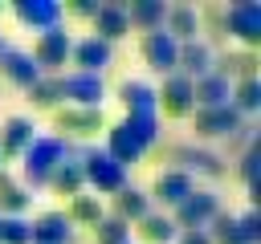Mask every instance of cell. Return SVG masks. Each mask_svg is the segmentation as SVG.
Returning <instances> with one entry per match:
<instances>
[{"label": "cell", "instance_id": "6da1fadb", "mask_svg": "<svg viewBox=\"0 0 261 244\" xmlns=\"http://www.w3.org/2000/svg\"><path fill=\"white\" fill-rule=\"evenodd\" d=\"M65 159V142L61 138H49V134H37L33 142H29V150L20 155V163H24V187L33 191V187H45L49 183V175H53V167Z\"/></svg>", "mask_w": 261, "mask_h": 244}, {"label": "cell", "instance_id": "7a4b0ae2", "mask_svg": "<svg viewBox=\"0 0 261 244\" xmlns=\"http://www.w3.org/2000/svg\"><path fill=\"white\" fill-rule=\"evenodd\" d=\"M82 179H86V187L98 191V199H102V195H118V191L126 187V167H118L106 150L86 146V150H82Z\"/></svg>", "mask_w": 261, "mask_h": 244}, {"label": "cell", "instance_id": "3957f363", "mask_svg": "<svg viewBox=\"0 0 261 244\" xmlns=\"http://www.w3.org/2000/svg\"><path fill=\"white\" fill-rule=\"evenodd\" d=\"M216 211H220V195L208 191V187H196L188 199H179V203L171 207V224H175L179 232H204V228L216 220Z\"/></svg>", "mask_w": 261, "mask_h": 244}, {"label": "cell", "instance_id": "277c9868", "mask_svg": "<svg viewBox=\"0 0 261 244\" xmlns=\"http://www.w3.org/2000/svg\"><path fill=\"white\" fill-rule=\"evenodd\" d=\"M220 20H224V37H237L241 49L261 45V4L257 0H237V4L220 8Z\"/></svg>", "mask_w": 261, "mask_h": 244}, {"label": "cell", "instance_id": "5b68a950", "mask_svg": "<svg viewBox=\"0 0 261 244\" xmlns=\"http://www.w3.org/2000/svg\"><path fill=\"white\" fill-rule=\"evenodd\" d=\"M69 49H73V37L57 24V28H45V33H37V41H33V61H37V69L41 73H57L65 61H69Z\"/></svg>", "mask_w": 261, "mask_h": 244}, {"label": "cell", "instance_id": "8992f818", "mask_svg": "<svg viewBox=\"0 0 261 244\" xmlns=\"http://www.w3.org/2000/svg\"><path fill=\"white\" fill-rule=\"evenodd\" d=\"M61 98L69 106H82V110H102L106 102V81L98 73H61Z\"/></svg>", "mask_w": 261, "mask_h": 244}, {"label": "cell", "instance_id": "52a82bcc", "mask_svg": "<svg viewBox=\"0 0 261 244\" xmlns=\"http://www.w3.org/2000/svg\"><path fill=\"white\" fill-rule=\"evenodd\" d=\"M167 114V118H192L196 110V98H192V81L184 73H167L163 85L155 89V114Z\"/></svg>", "mask_w": 261, "mask_h": 244}, {"label": "cell", "instance_id": "ba28073f", "mask_svg": "<svg viewBox=\"0 0 261 244\" xmlns=\"http://www.w3.org/2000/svg\"><path fill=\"white\" fill-rule=\"evenodd\" d=\"M53 126L69 138H94L98 130H106V118L102 110H82V106H57L53 110Z\"/></svg>", "mask_w": 261, "mask_h": 244}, {"label": "cell", "instance_id": "9c48e42d", "mask_svg": "<svg viewBox=\"0 0 261 244\" xmlns=\"http://www.w3.org/2000/svg\"><path fill=\"white\" fill-rule=\"evenodd\" d=\"M245 126V118L232 106H216V110H192V130L200 138H232Z\"/></svg>", "mask_w": 261, "mask_h": 244}, {"label": "cell", "instance_id": "30bf717a", "mask_svg": "<svg viewBox=\"0 0 261 244\" xmlns=\"http://www.w3.org/2000/svg\"><path fill=\"white\" fill-rule=\"evenodd\" d=\"M90 24H94L90 37H98V41H106V45L122 41V37L130 33V24H126V0H106V4H98V12L90 16Z\"/></svg>", "mask_w": 261, "mask_h": 244}, {"label": "cell", "instance_id": "8fae6325", "mask_svg": "<svg viewBox=\"0 0 261 244\" xmlns=\"http://www.w3.org/2000/svg\"><path fill=\"white\" fill-rule=\"evenodd\" d=\"M139 53H143V61L155 69V73H175V57H179V41H171L163 28H155V33H143V45H139Z\"/></svg>", "mask_w": 261, "mask_h": 244}, {"label": "cell", "instance_id": "7c38bea8", "mask_svg": "<svg viewBox=\"0 0 261 244\" xmlns=\"http://www.w3.org/2000/svg\"><path fill=\"white\" fill-rule=\"evenodd\" d=\"M33 138H37L33 118L12 114V118L0 126V167H4V163H12V159H20V155L29 150V142H33Z\"/></svg>", "mask_w": 261, "mask_h": 244}, {"label": "cell", "instance_id": "4fadbf2b", "mask_svg": "<svg viewBox=\"0 0 261 244\" xmlns=\"http://www.w3.org/2000/svg\"><path fill=\"white\" fill-rule=\"evenodd\" d=\"M257 65H261L257 49H224V53L212 61V73L224 77V81L232 85V81H249V77H257Z\"/></svg>", "mask_w": 261, "mask_h": 244}, {"label": "cell", "instance_id": "5bb4252c", "mask_svg": "<svg viewBox=\"0 0 261 244\" xmlns=\"http://www.w3.org/2000/svg\"><path fill=\"white\" fill-rule=\"evenodd\" d=\"M192 191H196L192 175H188V171H179V167H171V171H159V175H155V183H151L147 199H159L163 207H175V203H179V199H188Z\"/></svg>", "mask_w": 261, "mask_h": 244}, {"label": "cell", "instance_id": "9a60e30c", "mask_svg": "<svg viewBox=\"0 0 261 244\" xmlns=\"http://www.w3.org/2000/svg\"><path fill=\"white\" fill-rule=\"evenodd\" d=\"M12 12H16V20H20L24 28L45 33V28H57V24H61V12H65V8H61L57 0H16Z\"/></svg>", "mask_w": 261, "mask_h": 244}, {"label": "cell", "instance_id": "2e32d148", "mask_svg": "<svg viewBox=\"0 0 261 244\" xmlns=\"http://www.w3.org/2000/svg\"><path fill=\"white\" fill-rule=\"evenodd\" d=\"M110 57H114V45H106V41H98V37H82V41H73V49H69V61L77 65V73H98V77H102V69L110 65Z\"/></svg>", "mask_w": 261, "mask_h": 244}, {"label": "cell", "instance_id": "e0dca14e", "mask_svg": "<svg viewBox=\"0 0 261 244\" xmlns=\"http://www.w3.org/2000/svg\"><path fill=\"white\" fill-rule=\"evenodd\" d=\"M212 61H216V53H212V45H208L204 37L184 41V45H179V57H175V73H184L188 81H196V77L212 73Z\"/></svg>", "mask_w": 261, "mask_h": 244}, {"label": "cell", "instance_id": "ac0fdd59", "mask_svg": "<svg viewBox=\"0 0 261 244\" xmlns=\"http://www.w3.org/2000/svg\"><path fill=\"white\" fill-rule=\"evenodd\" d=\"M102 150H106L118 167L143 163V155H147V150H143V142L126 130V122H110V126H106V146H102Z\"/></svg>", "mask_w": 261, "mask_h": 244}, {"label": "cell", "instance_id": "d6986e66", "mask_svg": "<svg viewBox=\"0 0 261 244\" xmlns=\"http://www.w3.org/2000/svg\"><path fill=\"white\" fill-rule=\"evenodd\" d=\"M171 159H179L184 167L179 171H196V175H208V179H220L224 175V155L216 150H200V146H171Z\"/></svg>", "mask_w": 261, "mask_h": 244}, {"label": "cell", "instance_id": "ffe728a7", "mask_svg": "<svg viewBox=\"0 0 261 244\" xmlns=\"http://www.w3.org/2000/svg\"><path fill=\"white\" fill-rule=\"evenodd\" d=\"M163 33L171 41H196L200 37V12L192 4H167V16H163Z\"/></svg>", "mask_w": 261, "mask_h": 244}, {"label": "cell", "instance_id": "44dd1931", "mask_svg": "<svg viewBox=\"0 0 261 244\" xmlns=\"http://www.w3.org/2000/svg\"><path fill=\"white\" fill-rule=\"evenodd\" d=\"M0 73H4V81L20 85V89H29V85L41 77L37 61H33L29 53H20V49H4V53H0Z\"/></svg>", "mask_w": 261, "mask_h": 244}, {"label": "cell", "instance_id": "7402d4cb", "mask_svg": "<svg viewBox=\"0 0 261 244\" xmlns=\"http://www.w3.org/2000/svg\"><path fill=\"white\" fill-rule=\"evenodd\" d=\"M147 211H151L147 191H139V187H130V183H126L118 195H110V216H118L122 224H139Z\"/></svg>", "mask_w": 261, "mask_h": 244}, {"label": "cell", "instance_id": "603a6c76", "mask_svg": "<svg viewBox=\"0 0 261 244\" xmlns=\"http://www.w3.org/2000/svg\"><path fill=\"white\" fill-rule=\"evenodd\" d=\"M29 224H33V244H69L73 240V228L61 211H41Z\"/></svg>", "mask_w": 261, "mask_h": 244}, {"label": "cell", "instance_id": "cb8c5ba5", "mask_svg": "<svg viewBox=\"0 0 261 244\" xmlns=\"http://www.w3.org/2000/svg\"><path fill=\"white\" fill-rule=\"evenodd\" d=\"M130 228L139 232L143 244H175V236H179V228L171 224V216H167V211H155V207H151L139 224H130Z\"/></svg>", "mask_w": 261, "mask_h": 244}, {"label": "cell", "instance_id": "d4e9b609", "mask_svg": "<svg viewBox=\"0 0 261 244\" xmlns=\"http://www.w3.org/2000/svg\"><path fill=\"white\" fill-rule=\"evenodd\" d=\"M163 16H167V4L163 0H130L126 4V24L130 28L155 33V28H163Z\"/></svg>", "mask_w": 261, "mask_h": 244}, {"label": "cell", "instance_id": "484cf974", "mask_svg": "<svg viewBox=\"0 0 261 244\" xmlns=\"http://www.w3.org/2000/svg\"><path fill=\"white\" fill-rule=\"evenodd\" d=\"M192 98H196V110H216V106H228V81L216 77V73H204L192 81Z\"/></svg>", "mask_w": 261, "mask_h": 244}, {"label": "cell", "instance_id": "4316f807", "mask_svg": "<svg viewBox=\"0 0 261 244\" xmlns=\"http://www.w3.org/2000/svg\"><path fill=\"white\" fill-rule=\"evenodd\" d=\"M118 102L126 106V114H155V85H147L139 77H126L118 85Z\"/></svg>", "mask_w": 261, "mask_h": 244}, {"label": "cell", "instance_id": "83f0119b", "mask_svg": "<svg viewBox=\"0 0 261 244\" xmlns=\"http://www.w3.org/2000/svg\"><path fill=\"white\" fill-rule=\"evenodd\" d=\"M65 220H69V228H94L102 216H106V207H102V199L98 195H73L69 203H65V211H61Z\"/></svg>", "mask_w": 261, "mask_h": 244}, {"label": "cell", "instance_id": "f1b7e54d", "mask_svg": "<svg viewBox=\"0 0 261 244\" xmlns=\"http://www.w3.org/2000/svg\"><path fill=\"white\" fill-rule=\"evenodd\" d=\"M33 203V191L24 183H16L4 167H0V216H24V207Z\"/></svg>", "mask_w": 261, "mask_h": 244}, {"label": "cell", "instance_id": "f546056e", "mask_svg": "<svg viewBox=\"0 0 261 244\" xmlns=\"http://www.w3.org/2000/svg\"><path fill=\"white\" fill-rule=\"evenodd\" d=\"M45 187H53L57 195H82L86 191V179H82V163H73V159H61L57 167H53V175H49V183Z\"/></svg>", "mask_w": 261, "mask_h": 244}, {"label": "cell", "instance_id": "4dcf8cb0", "mask_svg": "<svg viewBox=\"0 0 261 244\" xmlns=\"http://www.w3.org/2000/svg\"><path fill=\"white\" fill-rule=\"evenodd\" d=\"M29 102L37 110H57L65 98H61V73H41L33 85H29Z\"/></svg>", "mask_w": 261, "mask_h": 244}, {"label": "cell", "instance_id": "1f68e13d", "mask_svg": "<svg viewBox=\"0 0 261 244\" xmlns=\"http://www.w3.org/2000/svg\"><path fill=\"white\" fill-rule=\"evenodd\" d=\"M228 106L245 118V114H257L261 110V81L249 77V81H232L228 85Z\"/></svg>", "mask_w": 261, "mask_h": 244}, {"label": "cell", "instance_id": "d6a6232c", "mask_svg": "<svg viewBox=\"0 0 261 244\" xmlns=\"http://www.w3.org/2000/svg\"><path fill=\"white\" fill-rule=\"evenodd\" d=\"M122 122H126V130L143 142V150H151V146L159 142V114H126Z\"/></svg>", "mask_w": 261, "mask_h": 244}, {"label": "cell", "instance_id": "836d02e7", "mask_svg": "<svg viewBox=\"0 0 261 244\" xmlns=\"http://www.w3.org/2000/svg\"><path fill=\"white\" fill-rule=\"evenodd\" d=\"M130 240V224H122L118 216H102L98 224H94V244H126Z\"/></svg>", "mask_w": 261, "mask_h": 244}, {"label": "cell", "instance_id": "e575fe53", "mask_svg": "<svg viewBox=\"0 0 261 244\" xmlns=\"http://www.w3.org/2000/svg\"><path fill=\"white\" fill-rule=\"evenodd\" d=\"M204 232H208L212 244H249V240L237 232V216H228V211H216V220H212Z\"/></svg>", "mask_w": 261, "mask_h": 244}, {"label": "cell", "instance_id": "d590c367", "mask_svg": "<svg viewBox=\"0 0 261 244\" xmlns=\"http://www.w3.org/2000/svg\"><path fill=\"white\" fill-rule=\"evenodd\" d=\"M0 244H33V224L24 216H0Z\"/></svg>", "mask_w": 261, "mask_h": 244}, {"label": "cell", "instance_id": "8d00e7d4", "mask_svg": "<svg viewBox=\"0 0 261 244\" xmlns=\"http://www.w3.org/2000/svg\"><path fill=\"white\" fill-rule=\"evenodd\" d=\"M237 232H241L249 244H261V216H257V211H245V216H237Z\"/></svg>", "mask_w": 261, "mask_h": 244}, {"label": "cell", "instance_id": "74e56055", "mask_svg": "<svg viewBox=\"0 0 261 244\" xmlns=\"http://www.w3.org/2000/svg\"><path fill=\"white\" fill-rule=\"evenodd\" d=\"M257 167H261V150L249 146V150L241 155V179H245L249 187H257Z\"/></svg>", "mask_w": 261, "mask_h": 244}, {"label": "cell", "instance_id": "f35d334b", "mask_svg": "<svg viewBox=\"0 0 261 244\" xmlns=\"http://www.w3.org/2000/svg\"><path fill=\"white\" fill-rule=\"evenodd\" d=\"M69 12L73 16H94L98 12V0H69Z\"/></svg>", "mask_w": 261, "mask_h": 244}, {"label": "cell", "instance_id": "ab89813d", "mask_svg": "<svg viewBox=\"0 0 261 244\" xmlns=\"http://www.w3.org/2000/svg\"><path fill=\"white\" fill-rule=\"evenodd\" d=\"M175 244H212V240H208V232H179Z\"/></svg>", "mask_w": 261, "mask_h": 244}, {"label": "cell", "instance_id": "60d3db41", "mask_svg": "<svg viewBox=\"0 0 261 244\" xmlns=\"http://www.w3.org/2000/svg\"><path fill=\"white\" fill-rule=\"evenodd\" d=\"M4 49H8V45H4V37H0V53H4Z\"/></svg>", "mask_w": 261, "mask_h": 244}, {"label": "cell", "instance_id": "b9f144b4", "mask_svg": "<svg viewBox=\"0 0 261 244\" xmlns=\"http://www.w3.org/2000/svg\"><path fill=\"white\" fill-rule=\"evenodd\" d=\"M126 244H135V240H126Z\"/></svg>", "mask_w": 261, "mask_h": 244}]
</instances>
